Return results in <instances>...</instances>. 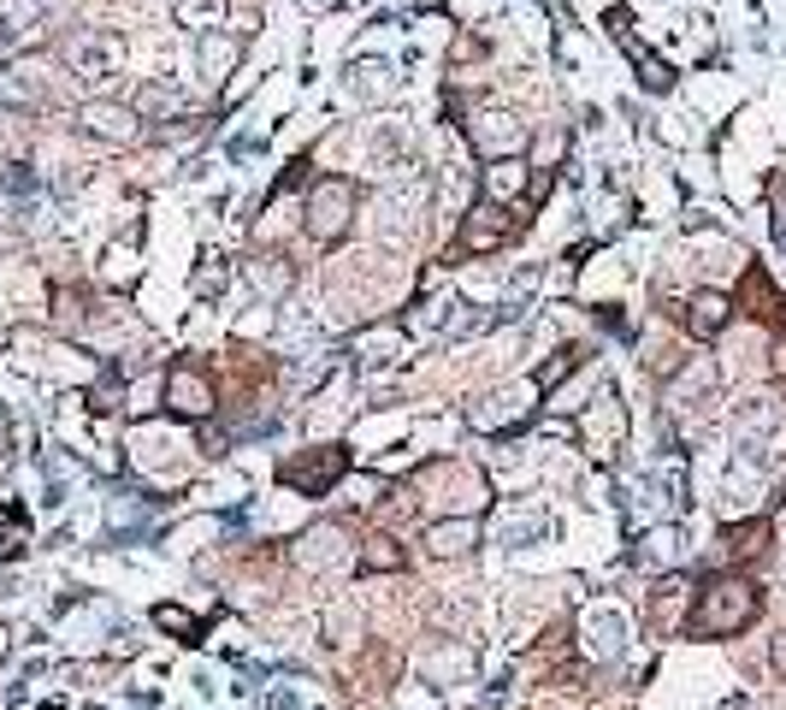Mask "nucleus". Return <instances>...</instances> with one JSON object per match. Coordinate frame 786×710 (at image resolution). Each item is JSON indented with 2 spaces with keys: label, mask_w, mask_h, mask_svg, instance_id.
Here are the masks:
<instances>
[{
  "label": "nucleus",
  "mask_w": 786,
  "mask_h": 710,
  "mask_svg": "<svg viewBox=\"0 0 786 710\" xmlns=\"http://www.w3.org/2000/svg\"><path fill=\"white\" fill-rule=\"evenodd\" d=\"M775 373H781V380H786V344H781V350H775Z\"/></svg>",
  "instance_id": "2f4dec72"
},
{
  "label": "nucleus",
  "mask_w": 786,
  "mask_h": 710,
  "mask_svg": "<svg viewBox=\"0 0 786 710\" xmlns=\"http://www.w3.org/2000/svg\"><path fill=\"white\" fill-rule=\"evenodd\" d=\"M473 545H479V521H473V515L438 521V527L426 533V550H432V557H468Z\"/></svg>",
  "instance_id": "ddd939ff"
},
{
  "label": "nucleus",
  "mask_w": 786,
  "mask_h": 710,
  "mask_svg": "<svg viewBox=\"0 0 786 710\" xmlns=\"http://www.w3.org/2000/svg\"><path fill=\"white\" fill-rule=\"evenodd\" d=\"M621 645H627V616H621V610H609V604H603V610H591L586 616V651H591V657H621Z\"/></svg>",
  "instance_id": "9b49d317"
},
{
  "label": "nucleus",
  "mask_w": 786,
  "mask_h": 710,
  "mask_svg": "<svg viewBox=\"0 0 786 710\" xmlns=\"http://www.w3.org/2000/svg\"><path fill=\"white\" fill-rule=\"evenodd\" d=\"M397 350H402V326H373L367 338H361L355 361L373 373V368H390V361H397Z\"/></svg>",
  "instance_id": "f3484780"
},
{
  "label": "nucleus",
  "mask_w": 786,
  "mask_h": 710,
  "mask_svg": "<svg viewBox=\"0 0 786 710\" xmlns=\"http://www.w3.org/2000/svg\"><path fill=\"white\" fill-rule=\"evenodd\" d=\"M727 314H734V302H727L722 291H692V302H687L692 338H716V331L727 326Z\"/></svg>",
  "instance_id": "f8f14e48"
},
{
  "label": "nucleus",
  "mask_w": 786,
  "mask_h": 710,
  "mask_svg": "<svg viewBox=\"0 0 786 710\" xmlns=\"http://www.w3.org/2000/svg\"><path fill=\"white\" fill-rule=\"evenodd\" d=\"M338 527H319V533H308V545H302V562H308V569H326L331 557H338Z\"/></svg>",
  "instance_id": "4be33fe9"
},
{
  "label": "nucleus",
  "mask_w": 786,
  "mask_h": 710,
  "mask_svg": "<svg viewBox=\"0 0 786 710\" xmlns=\"http://www.w3.org/2000/svg\"><path fill=\"white\" fill-rule=\"evenodd\" d=\"M343 474H349V451H343V444H326L319 456L284 462V468H279V480H284L290 491H308V498H326V491L338 486Z\"/></svg>",
  "instance_id": "7ed1b4c3"
},
{
  "label": "nucleus",
  "mask_w": 786,
  "mask_h": 710,
  "mask_svg": "<svg viewBox=\"0 0 786 710\" xmlns=\"http://www.w3.org/2000/svg\"><path fill=\"white\" fill-rule=\"evenodd\" d=\"M574 368H579V350H556V361H544V368L532 373V385H538V391H544V385H562Z\"/></svg>",
  "instance_id": "393cba45"
},
{
  "label": "nucleus",
  "mask_w": 786,
  "mask_h": 710,
  "mask_svg": "<svg viewBox=\"0 0 786 710\" xmlns=\"http://www.w3.org/2000/svg\"><path fill=\"white\" fill-rule=\"evenodd\" d=\"M527 190V166L508 154V161H485V201L497 208V201H508V196H520Z\"/></svg>",
  "instance_id": "dca6fc26"
},
{
  "label": "nucleus",
  "mask_w": 786,
  "mask_h": 710,
  "mask_svg": "<svg viewBox=\"0 0 786 710\" xmlns=\"http://www.w3.org/2000/svg\"><path fill=\"white\" fill-rule=\"evenodd\" d=\"M231 284V267H225V255H208V267L196 272V291L201 296H213V291H225Z\"/></svg>",
  "instance_id": "bb28decb"
},
{
  "label": "nucleus",
  "mask_w": 786,
  "mask_h": 710,
  "mask_svg": "<svg viewBox=\"0 0 786 710\" xmlns=\"http://www.w3.org/2000/svg\"><path fill=\"white\" fill-rule=\"evenodd\" d=\"M503 213L491 208V201H479V208L468 213V225L456 231V249L461 255H491V249H503Z\"/></svg>",
  "instance_id": "1a4fd4ad"
},
{
  "label": "nucleus",
  "mask_w": 786,
  "mask_h": 710,
  "mask_svg": "<svg viewBox=\"0 0 786 710\" xmlns=\"http://www.w3.org/2000/svg\"><path fill=\"white\" fill-rule=\"evenodd\" d=\"M361 569L367 574H397V569H409V550L390 539V533H373V539H361Z\"/></svg>",
  "instance_id": "2eb2a0df"
},
{
  "label": "nucleus",
  "mask_w": 786,
  "mask_h": 710,
  "mask_svg": "<svg viewBox=\"0 0 786 710\" xmlns=\"http://www.w3.org/2000/svg\"><path fill=\"white\" fill-rule=\"evenodd\" d=\"M550 515L544 510H508V515H497V539L503 545H538V539H550Z\"/></svg>",
  "instance_id": "4468645a"
},
{
  "label": "nucleus",
  "mask_w": 786,
  "mask_h": 710,
  "mask_svg": "<svg viewBox=\"0 0 786 710\" xmlns=\"http://www.w3.org/2000/svg\"><path fill=\"white\" fill-rule=\"evenodd\" d=\"M78 125L90 130V137H101V142H137L142 137L137 113H130L125 101H90V107L78 113Z\"/></svg>",
  "instance_id": "423d86ee"
},
{
  "label": "nucleus",
  "mask_w": 786,
  "mask_h": 710,
  "mask_svg": "<svg viewBox=\"0 0 786 710\" xmlns=\"http://www.w3.org/2000/svg\"><path fill=\"white\" fill-rule=\"evenodd\" d=\"M633 60H638V83H645V90H674V71H668L662 60H657V54H633Z\"/></svg>",
  "instance_id": "b1692460"
},
{
  "label": "nucleus",
  "mask_w": 786,
  "mask_h": 710,
  "mask_svg": "<svg viewBox=\"0 0 786 710\" xmlns=\"http://www.w3.org/2000/svg\"><path fill=\"white\" fill-rule=\"evenodd\" d=\"M125 60V42L119 36H78L71 42V66H78V78H113Z\"/></svg>",
  "instance_id": "0eeeda50"
},
{
  "label": "nucleus",
  "mask_w": 786,
  "mask_h": 710,
  "mask_svg": "<svg viewBox=\"0 0 786 710\" xmlns=\"http://www.w3.org/2000/svg\"><path fill=\"white\" fill-rule=\"evenodd\" d=\"M633 562H638V569H650V574H680V562H687V545H680V527H650L645 539H638Z\"/></svg>",
  "instance_id": "6e6552de"
},
{
  "label": "nucleus",
  "mask_w": 786,
  "mask_h": 710,
  "mask_svg": "<svg viewBox=\"0 0 786 710\" xmlns=\"http://www.w3.org/2000/svg\"><path fill=\"white\" fill-rule=\"evenodd\" d=\"M769 663H775V670L786 675V628L775 633V645H769Z\"/></svg>",
  "instance_id": "c756f323"
},
{
  "label": "nucleus",
  "mask_w": 786,
  "mask_h": 710,
  "mask_svg": "<svg viewBox=\"0 0 786 710\" xmlns=\"http://www.w3.org/2000/svg\"><path fill=\"white\" fill-rule=\"evenodd\" d=\"M479 326H485V314H479L473 302H449V314H444L449 338H468V331H479Z\"/></svg>",
  "instance_id": "412c9836"
},
{
  "label": "nucleus",
  "mask_w": 786,
  "mask_h": 710,
  "mask_svg": "<svg viewBox=\"0 0 786 710\" xmlns=\"http://www.w3.org/2000/svg\"><path fill=\"white\" fill-rule=\"evenodd\" d=\"M756 610H763V592H756V581H746V574H716L704 592H697L692 616H687V633L692 640H727V633L751 628Z\"/></svg>",
  "instance_id": "f257e3e1"
},
{
  "label": "nucleus",
  "mask_w": 786,
  "mask_h": 710,
  "mask_svg": "<svg viewBox=\"0 0 786 710\" xmlns=\"http://www.w3.org/2000/svg\"><path fill=\"white\" fill-rule=\"evenodd\" d=\"M349 220H355V184L349 178H314V190H308V237L314 243H343Z\"/></svg>",
  "instance_id": "f03ea898"
},
{
  "label": "nucleus",
  "mask_w": 786,
  "mask_h": 710,
  "mask_svg": "<svg viewBox=\"0 0 786 710\" xmlns=\"http://www.w3.org/2000/svg\"><path fill=\"white\" fill-rule=\"evenodd\" d=\"M775 237L786 243V190H781V213H775Z\"/></svg>",
  "instance_id": "7c9ffc66"
},
{
  "label": "nucleus",
  "mask_w": 786,
  "mask_h": 710,
  "mask_svg": "<svg viewBox=\"0 0 786 710\" xmlns=\"http://www.w3.org/2000/svg\"><path fill=\"white\" fill-rule=\"evenodd\" d=\"M154 621H160V628H166V633H178V640H201V621L189 616L184 604H160V610H154Z\"/></svg>",
  "instance_id": "aec40b11"
},
{
  "label": "nucleus",
  "mask_w": 786,
  "mask_h": 710,
  "mask_svg": "<svg viewBox=\"0 0 786 710\" xmlns=\"http://www.w3.org/2000/svg\"><path fill=\"white\" fill-rule=\"evenodd\" d=\"M468 142L485 154V161H508V154L527 142V125H520L515 113H497V107H491V113H479V119L468 125Z\"/></svg>",
  "instance_id": "39448f33"
},
{
  "label": "nucleus",
  "mask_w": 786,
  "mask_h": 710,
  "mask_svg": "<svg viewBox=\"0 0 786 710\" xmlns=\"http://www.w3.org/2000/svg\"><path fill=\"white\" fill-rule=\"evenodd\" d=\"M213 380L201 368H189V361H178V368H166V409L184 415V420H208L213 415Z\"/></svg>",
  "instance_id": "20e7f679"
},
{
  "label": "nucleus",
  "mask_w": 786,
  "mask_h": 710,
  "mask_svg": "<svg viewBox=\"0 0 786 710\" xmlns=\"http://www.w3.org/2000/svg\"><path fill=\"white\" fill-rule=\"evenodd\" d=\"M178 12H184V19H201V12H220V0H184Z\"/></svg>",
  "instance_id": "c85d7f7f"
},
{
  "label": "nucleus",
  "mask_w": 786,
  "mask_h": 710,
  "mask_svg": "<svg viewBox=\"0 0 786 710\" xmlns=\"http://www.w3.org/2000/svg\"><path fill=\"white\" fill-rule=\"evenodd\" d=\"M255 284H260V291H272V296H284V291H290V267H284L279 255H267V260L255 267Z\"/></svg>",
  "instance_id": "a878e982"
},
{
  "label": "nucleus",
  "mask_w": 786,
  "mask_h": 710,
  "mask_svg": "<svg viewBox=\"0 0 786 710\" xmlns=\"http://www.w3.org/2000/svg\"><path fill=\"white\" fill-rule=\"evenodd\" d=\"M763 539H769V521H746V527H727V533H722V545L734 550V557H756V550H763Z\"/></svg>",
  "instance_id": "6ab92c4d"
},
{
  "label": "nucleus",
  "mask_w": 786,
  "mask_h": 710,
  "mask_svg": "<svg viewBox=\"0 0 786 710\" xmlns=\"http://www.w3.org/2000/svg\"><path fill=\"white\" fill-rule=\"evenodd\" d=\"M172 107H178V90H166V83H149V90L130 101V113H137V119H142V113H172Z\"/></svg>",
  "instance_id": "5701e85b"
},
{
  "label": "nucleus",
  "mask_w": 786,
  "mask_h": 710,
  "mask_svg": "<svg viewBox=\"0 0 786 710\" xmlns=\"http://www.w3.org/2000/svg\"><path fill=\"white\" fill-rule=\"evenodd\" d=\"M237 54H243V42H220V36H208V42H201V71H208V78H225V71L237 66Z\"/></svg>",
  "instance_id": "a211bd4d"
},
{
  "label": "nucleus",
  "mask_w": 786,
  "mask_h": 710,
  "mask_svg": "<svg viewBox=\"0 0 786 710\" xmlns=\"http://www.w3.org/2000/svg\"><path fill=\"white\" fill-rule=\"evenodd\" d=\"M267 710H319L308 692H296V687H272L267 692Z\"/></svg>",
  "instance_id": "cd10ccee"
},
{
  "label": "nucleus",
  "mask_w": 786,
  "mask_h": 710,
  "mask_svg": "<svg viewBox=\"0 0 786 710\" xmlns=\"http://www.w3.org/2000/svg\"><path fill=\"white\" fill-rule=\"evenodd\" d=\"M532 391H538L532 380L508 385L503 397H485V403H497V409H473L468 420H473V427H491V432H497V427H520V420L532 415Z\"/></svg>",
  "instance_id": "9d476101"
}]
</instances>
